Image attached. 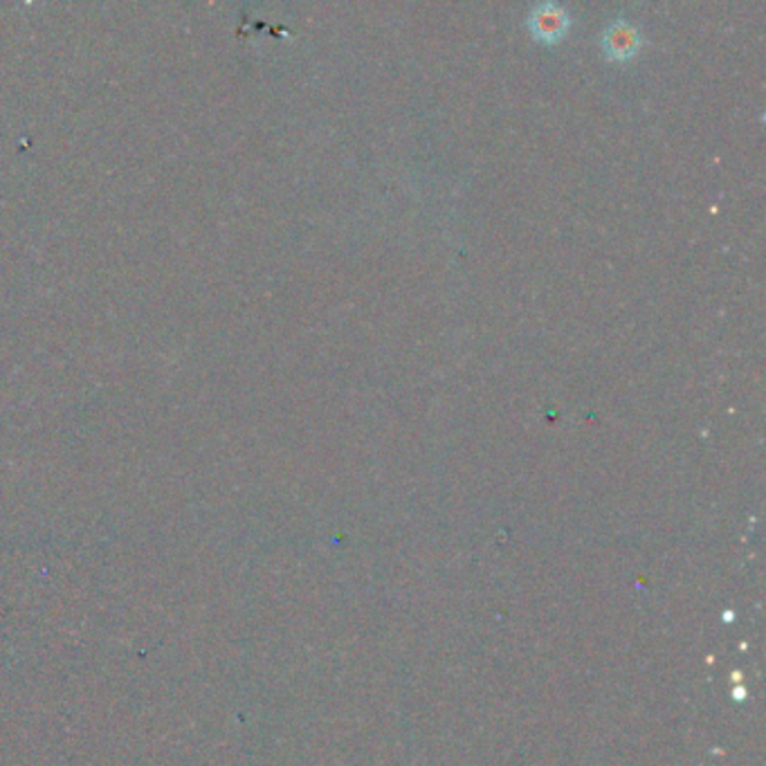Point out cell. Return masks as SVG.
<instances>
[{"mask_svg":"<svg viewBox=\"0 0 766 766\" xmlns=\"http://www.w3.org/2000/svg\"><path fill=\"white\" fill-rule=\"evenodd\" d=\"M533 28L542 39H555L565 32L567 14L557 6H539L533 12Z\"/></svg>","mask_w":766,"mask_h":766,"instance_id":"obj_1","label":"cell"},{"mask_svg":"<svg viewBox=\"0 0 766 766\" xmlns=\"http://www.w3.org/2000/svg\"><path fill=\"white\" fill-rule=\"evenodd\" d=\"M607 50L611 56H630L637 50L639 43V34L634 32L632 25L627 23H616L609 28L607 36H605Z\"/></svg>","mask_w":766,"mask_h":766,"instance_id":"obj_2","label":"cell"}]
</instances>
